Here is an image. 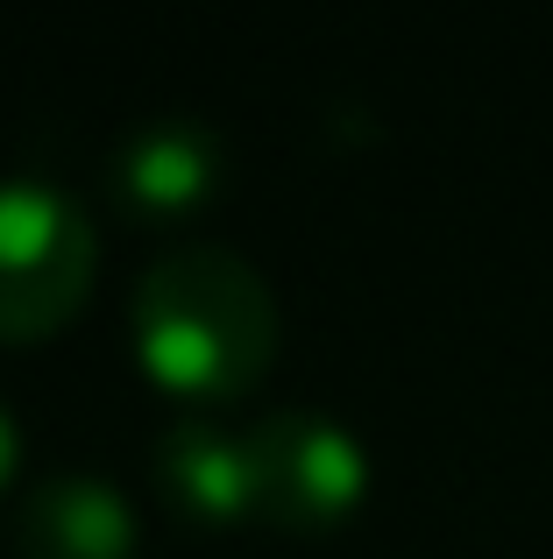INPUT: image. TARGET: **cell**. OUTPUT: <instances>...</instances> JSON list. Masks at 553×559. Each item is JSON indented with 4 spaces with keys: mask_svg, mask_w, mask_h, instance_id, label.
<instances>
[{
    "mask_svg": "<svg viewBox=\"0 0 553 559\" xmlns=\"http://www.w3.org/2000/svg\"><path fill=\"white\" fill-rule=\"evenodd\" d=\"M14 461H22V425H14L8 404H0V489L14 481Z\"/></svg>",
    "mask_w": 553,
    "mask_h": 559,
    "instance_id": "cell-7",
    "label": "cell"
},
{
    "mask_svg": "<svg viewBox=\"0 0 553 559\" xmlns=\"http://www.w3.org/2000/svg\"><path fill=\"white\" fill-rule=\"evenodd\" d=\"M99 276V234L71 191L0 178V341L28 347L71 326Z\"/></svg>",
    "mask_w": 553,
    "mask_h": 559,
    "instance_id": "cell-2",
    "label": "cell"
},
{
    "mask_svg": "<svg viewBox=\"0 0 553 559\" xmlns=\"http://www.w3.org/2000/svg\"><path fill=\"white\" fill-rule=\"evenodd\" d=\"M213 185H221V142H213V128L185 121V114L142 121L136 135L114 150V191H121V205H136V213H150V219L207 205Z\"/></svg>",
    "mask_w": 553,
    "mask_h": 559,
    "instance_id": "cell-5",
    "label": "cell"
},
{
    "mask_svg": "<svg viewBox=\"0 0 553 559\" xmlns=\"http://www.w3.org/2000/svg\"><path fill=\"white\" fill-rule=\"evenodd\" d=\"M136 510L99 475H50L14 510L22 559H136Z\"/></svg>",
    "mask_w": 553,
    "mask_h": 559,
    "instance_id": "cell-4",
    "label": "cell"
},
{
    "mask_svg": "<svg viewBox=\"0 0 553 559\" xmlns=\"http://www.w3.org/2000/svg\"><path fill=\"white\" fill-rule=\"evenodd\" d=\"M242 439L256 467V518L284 532H327L369 496V453L327 411H263Z\"/></svg>",
    "mask_w": 553,
    "mask_h": 559,
    "instance_id": "cell-3",
    "label": "cell"
},
{
    "mask_svg": "<svg viewBox=\"0 0 553 559\" xmlns=\"http://www.w3.org/2000/svg\"><path fill=\"white\" fill-rule=\"evenodd\" d=\"M128 326L150 382L192 404H227L256 390L276 361V298L263 270L221 241H185L156 255L136 284Z\"/></svg>",
    "mask_w": 553,
    "mask_h": 559,
    "instance_id": "cell-1",
    "label": "cell"
},
{
    "mask_svg": "<svg viewBox=\"0 0 553 559\" xmlns=\"http://www.w3.org/2000/svg\"><path fill=\"white\" fill-rule=\"evenodd\" d=\"M156 481L164 496L199 524H242L256 518V467H249V439L221 432L207 418H178L156 439Z\"/></svg>",
    "mask_w": 553,
    "mask_h": 559,
    "instance_id": "cell-6",
    "label": "cell"
}]
</instances>
